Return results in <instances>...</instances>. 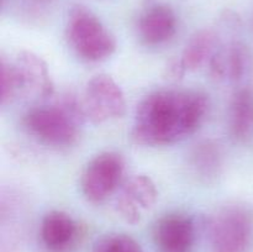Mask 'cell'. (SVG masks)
Wrapping results in <instances>:
<instances>
[{
    "mask_svg": "<svg viewBox=\"0 0 253 252\" xmlns=\"http://www.w3.org/2000/svg\"><path fill=\"white\" fill-rule=\"evenodd\" d=\"M207 96L195 90H158L136 109L131 137L138 145L163 146L193 135L207 116Z\"/></svg>",
    "mask_w": 253,
    "mask_h": 252,
    "instance_id": "1",
    "label": "cell"
},
{
    "mask_svg": "<svg viewBox=\"0 0 253 252\" xmlns=\"http://www.w3.org/2000/svg\"><path fill=\"white\" fill-rule=\"evenodd\" d=\"M84 119L82 100L64 95L53 105L30 109L22 124L27 132L41 142L54 147H68L78 140L79 125Z\"/></svg>",
    "mask_w": 253,
    "mask_h": 252,
    "instance_id": "2",
    "label": "cell"
},
{
    "mask_svg": "<svg viewBox=\"0 0 253 252\" xmlns=\"http://www.w3.org/2000/svg\"><path fill=\"white\" fill-rule=\"evenodd\" d=\"M66 39L79 58L101 62L116 49V40L98 16L83 5H73L68 12Z\"/></svg>",
    "mask_w": 253,
    "mask_h": 252,
    "instance_id": "3",
    "label": "cell"
},
{
    "mask_svg": "<svg viewBox=\"0 0 253 252\" xmlns=\"http://www.w3.org/2000/svg\"><path fill=\"white\" fill-rule=\"evenodd\" d=\"M210 252H249L253 242L251 214L239 205L220 209L209 224Z\"/></svg>",
    "mask_w": 253,
    "mask_h": 252,
    "instance_id": "4",
    "label": "cell"
},
{
    "mask_svg": "<svg viewBox=\"0 0 253 252\" xmlns=\"http://www.w3.org/2000/svg\"><path fill=\"white\" fill-rule=\"evenodd\" d=\"M82 108L85 119L99 125L125 114L126 99L123 89L109 74H96L85 85Z\"/></svg>",
    "mask_w": 253,
    "mask_h": 252,
    "instance_id": "5",
    "label": "cell"
},
{
    "mask_svg": "<svg viewBox=\"0 0 253 252\" xmlns=\"http://www.w3.org/2000/svg\"><path fill=\"white\" fill-rule=\"evenodd\" d=\"M125 162L116 152H103L86 165L81 179L82 192L91 203L108 199L123 179Z\"/></svg>",
    "mask_w": 253,
    "mask_h": 252,
    "instance_id": "6",
    "label": "cell"
},
{
    "mask_svg": "<svg viewBox=\"0 0 253 252\" xmlns=\"http://www.w3.org/2000/svg\"><path fill=\"white\" fill-rule=\"evenodd\" d=\"M153 241L158 252H192L195 244V225L183 214H167L156 222Z\"/></svg>",
    "mask_w": 253,
    "mask_h": 252,
    "instance_id": "7",
    "label": "cell"
},
{
    "mask_svg": "<svg viewBox=\"0 0 253 252\" xmlns=\"http://www.w3.org/2000/svg\"><path fill=\"white\" fill-rule=\"evenodd\" d=\"M251 69V54L246 46L240 42L219 46L209 62L210 74L217 82L239 83Z\"/></svg>",
    "mask_w": 253,
    "mask_h": 252,
    "instance_id": "8",
    "label": "cell"
},
{
    "mask_svg": "<svg viewBox=\"0 0 253 252\" xmlns=\"http://www.w3.org/2000/svg\"><path fill=\"white\" fill-rule=\"evenodd\" d=\"M40 234L48 252H69L78 244L81 226L68 212L52 210L42 219Z\"/></svg>",
    "mask_w": 253,
    "mask_h": 252,
    "instance_id": "9",
    "label": "cell"
},
{
    "mask_svg": "<svg viewBox=\"0 0 253 252\" xmlns=\"http://www.w3.org/2000/svg\"><path fill=\"white\" fill-rule=\"evenodd\" d=\"M19 74L21 90L37 98H48L53 94L54 84L46 62L31 51H20L14 61Z\"/></svg>",
    "mask_w": 253,
    "mask_h": 252,
    "instance_id": "10",
    "label": "cell"
},
{
    "mask_svg": "<svg viewBox=\"0 0 253 252\" xmlns=\"http://www.w3.org/2000/svg\"><path fill=\"white\" fill-rule=\"evenodd\" d=\"M138 35L148 46H158L169 41L177 32V16L169 5L152 4L141 14Z\"/></svg>",
    "mask_w": 253,
    "mask_h": 252,
    "instance_id": "11",
    "label": "cell"
},
{
    "mask_svg": "<svg viewBox=\"0 0 253 252\" xmlns=\"http://www.w3.org/2000/svg\"><path fill=\"white\" fill-rule=\"evenodd\" d=\"M229 131L236 142L253 141V88L242 86L232 95L229 106Z\"/></svg>",
    "mask_w": 253,
    "mask_h": 252,
    "instance_id": "12",
    "label": "cell"
},
{
    "mask_svg": "<svg viewBox=\"0 0 253 252\" xmlns=\"http://www.w3.org/2000/svg\"><path fill=\"white\" fill-rule=\"evenodd\" d=\"M224 165V153L214 140H204L194 146L190 152V166L200 180L211 183L217 179Z\"/></svg>",
    "mask_w": 253,
    "mask_h": 252,
    "instance_id": "13",
    "label": "cell"
},
{
    "mask_svg": "<svg viewBox=\"0 0 253 252\" xmlns=\"http://www.w3.org/2000/svg\"><path fill=\"white\" fill-rule=\"evenodd\" d=\"M219 48V39L214 30L203 29L195 32L183 51L180 62L185 71H197L208 64Z\"/></svg>",
    "mask_w": 253,
    "mask_h": 252,
    "instance_id": "14",
    "label": "cell"
},
{
    "mask_svg": "<svg viewBox=\"0 0 253 252\" xmlns=\"http://www.w3.org/2000/svg\"><path fill=\"white\" fill-rule=\"evenodd\" d=\"M121 193L141 210L151 209L158 197L155 182L146 174H135L128 178Z\"/></svg>",
    "mask_w": 253,
    "mask_h": 252,
    "instance_id": "15",
    "label": "cell"
},
{
    "mask_svg": "<svg viewBox=\"0 0 253 252\" xmlns=\"http://www.w3.org/2000/svg\"><path fill=\"white\" fill-rule=\"evenodd\" d=\"M93 252H143L141 245L126 234H106L99 237Z\"/></svg>",
    "mask_w": 253,
    "mask_h": 252,
    "instance_id": "16",
    "label": "cell"
},
{
    "mask_svg": "<svg viewBox=\"0 0 253 252\" xmlns=\"http://www.w3.org/2000/svg\"><path fill=\"white\" fill-rule=\"evenodd\" d=\"M0 67H1V104L6 105L22 91L21 83L14 62L1 58Z\"/></svg>",
    "mask_w": 253,
    "mask_h": 252,
    "instance_id": "17",
    "label": "cell"
},
{
    "mask_svg": "<svg viewBox=\"0 0 253 252\" xmlns=\"http://www.w3.org/2000/svg\"><path fill=\"white\" fill-rule=\"evenodd\" d=\"M116 211L119 212L121 217L125 220L127 224H137L141 220V209L137 205L133 204L131 200H128L123 193L120 192V194L116 198L115 203Z\"/></svg>",
    "mask_w": 253,
    "mask_h": 252,
    "instance_id": "18",
    "label": "cell"
},
{
    "mask_svg": "<svg viewBox=\"0 0 253 252\" xmlns=\"http://www.w3.org/2000/svg\"><path fill=\"white\" fill-rule=\"evenodd\" d=\"M185 72L187 71H185L184 66L182 64L180 59L179 61H178V59H173V61H170L169 63H168L167 76L169 77V78H173V79L182 78V77L184 76Z\"/></svg>",
    "mask_w": 253,
    "mask_h": 252,
    "instance_id": "19",
    "label": "cell"
}]
</instances>
